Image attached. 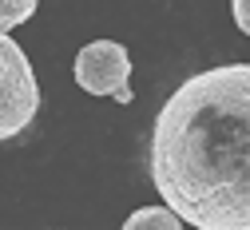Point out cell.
Here are the masks:
<instances>
[{"label":"cell","instance_id":"2","mask_svg":"<svg viewBox=\"0 0 250 230\" xmlns=\"http://www.w3.org/2000/svg\"><path fill=\"white\" fill-rule=\"evenodd\" d=\"M36 107L40 84L32 63L8 32H0V139H16L36 119Z\"/></svg>","mask_w":250,"mask_h":230},{"label":"cell","instance_id":"3","mask_svg":"<svg viewBox=\"0 0 250 230\" xmlns=\"http://www.w3.org/2000/svg\"><path fill=\"white\" fill-rule=\"evenodd\" d=\"M72 72H76V84L87 91V95H111V100L119 104H131V56L123 44L115 40H91L80 48L76 63H72Z\"/></svg>","mask_w":250,"mask_h":230},{"label":"cell","instance_id":"6","mask_svg":"<svg viewBox=\"0 0 250 230\" xmlns=\"http://www.w3.org/2000/svg\"><path fill=\"white\" fill-rule=\"evenodd\" d=\"M230 12H234L238 32H246V36H250V0H230Z\"/></svg>","mask_w":250,"mask_h":230},{"label":"cell","instance_id":"5","mask_svg":"<svg viewBox=\"0 0 250 230\" xmlns=\"http://www.w3.org/2000/svg\"><path fill=\"white\" fill-rule=\"evenodd\" d=\"M40 0H0V32H12L24 20H32Z\"/></svg>","mask_w":250,"mask_h":230},{"label":"cell","instance_id":"1","mask_svg":"<svg viewBox=\"0 0 250 230\" xmlns=\"http://www.w3.org/2000/svg\"><path fill=\"white\" fill-rule=\"evenodd\" d=\"M151 183L199 230H250V63L187 76L151 127Z\"/></svg>","mask_w":250,"mask_h":230},{"label":"cell","instance_id":"4","mask_svg":"<svg viewBox=\"0 0 250 230\" xmlns=\"http://www.w3.org/2000/svg\"><path fill=\"white\" fill-rule=\"evenodd\" d=\"M123 226H127V230H179L183 218H179L167 203H159V207H143V210L127 214V222H123Z\"/></svg>","mask_w":250,"mask_h":230}]
</instances>
